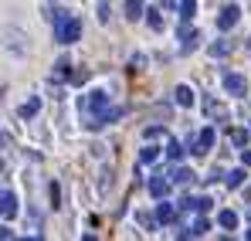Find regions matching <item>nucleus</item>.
<instances>
[{"instance_id":"nucleus-1","label":"nucleus","mask_w":251,"mask_h":241,"mask_svg":"<svg viewBox=\"0 0 251 241\" xmlns=\"http://www.w3.org/2000/svg\"><path fill=\"white\" fill-rule=\"evenodd\" d=\"M85 109L92 112V116H88V129H102L105 122H116L123 116V109H109V95H105V92H88Z\"/></svg>"},{"instance_id":"nucleus-2","label":"nucleus","mask_w":251,"mask_h":241,"mask_svg":"<svg viewBox=\"0 0 251 241\" xmlns=\"http://www.w3.org/2000/svg\"><path fill=\"white\" fill-rule=\"evenodd\" d=\"M51 24H54V41L58 44H75L82 38V21L72 17L68 10H54L51 14Z\"/></svg>"},{"instance_id":"nucleus-3","label":"nucleus","mask_w":251,"mask_h":241,"mask_svg":"<svg viewBox=\"0 0 251 241\" xmlns=\"http://www.w3.org/2000/svg\"><path fill=\"white\" fill-rule=\"evenodd\" d=\"M224 92L227 95H248V79L245 75H238V72H224Z\"/></svg>"},{"instance_id":"nucleus-4","label":"nucleus","mask_w":251,"mask_h":241,"mask_svg":"<svg viewBox=\"0 0 251 241\" xmlns=\"http://www.w3.org/2000/svg\"><path fill=\"white\" fill-rule=\"evenodd\" d=\"M214 143H217V129L207 126V129H201V136L194 139V153H207V150H214Z\"/></svg>"},{"instance_id":"nucleus-5","label":"nucleus","mask_w":251,"mask_h":241,"mask_svg":"<svg viewBox=\"0 0 251 241\" xmlns=\"http://www.w3.org/2000/svg\"><path fill=\"white\" fill-rule=\"evenodd\" d=\"M238 17H241V10H238L234 3H227V7L217 14V27H221V31H231V27L238 24Z\"/></svg>"},{"instance_id":"nucleus-6","label":"nucleus","mask_w":251,"mask_h":241,"mask_svg":"<svg viewBox=\"0 0 251 241\" xmlns=\"http://www.w3.org/2000/svg\"><path fill=\"white\" fill-rule=\"evenodd\" d=\"M150 194L156 197V201H163L170 194V180H167V173H153L150 177Z\"/></svg>"},{"instance_id":"nucleus-7","label":"nucleus","mask_w":251,"mask_h":241,"mask_svg":"<svg viewBox=\"0 0 251 241\" xmlns=\"http://www.w3.org/2000/svg\"><path fill=\"white\" fill-rule=\"evenodd\" d=\"M14 214H17V197L10 190H3L0 194V217H14Z\"/></svg>"},{"instance_id":"nucleus-8","label":"nucleus","mask_w":251,"mask_h":241,"mask_svg":"<svg viewBox=\"0 0 251 241\" xmlns=\"http://www.w3.org/2000/svg\"><path fill=\"white\" fill-rule=\"evenodd\" d=\"M197 41H201L197 31H187V27H183V31H180V54H190V51L197 48Z\"/></svg>"},{"instance_id":"nucleus-9","label":"nucleus","mask_w":251,"mask_h":241,"mask_svg":"<svg viewBox=\"0 0 251 241\" xmlns=\"http://www.w3.org/2000/svg\"><path fill=\"white\" fill-rule=\"evenodd\" d=\"M156 221H160V224H173V221H176V207L167 204V197H163V204H156Z\"/></svg>"},{"instance_id":"nucleus-10","label":"nucleus","mask_w":251,"mask_h":241,"mask_svg":"<svg viewBox=\"0 0 251 241\" xmlns=\"http://www.w3.org/2000/svg\"><path fill=\"white\" fill-rule=\"evenodd\" d=\"M167 177H170V184H190L197 173H194V170H187V166H176V170H170Z\"/></svg>"},{"instance_id":"nucleus-11","label":"nucleus","mask_w":251,"mask_h":241,"mask_svg":"<svg viewBox=\"0 0 251 241\" xmlns=\"http://www.w3.org/2000/svg\"><path fill=\"white\" fill-rule=\"evenodd\" d=\"M245 177H248V173H245V166H238V170H231V173H224V184H227L231 190H238V187L245 184Z\"/></svg>"},{"instance_id":"nucleus-12","label":"nucleus","mask_w":251,"mask_h":241,"mask_svg":"<svg viewBox=\"0 0 251 241\" xmlns=\"http://www.w3.org/2000/svg\"><path fill=\"white\" fill-rule=\"evenodd\" d=\"M143 14H146V3L143 0H126V17L129 21H139Z\"/></svg>"},{"instance_id":"nucleus-13","label":"nucleus","mask_w":251,"mask_h":241,"mask_svg":"<svg viewBox=\"0 0 251 241\" xmlns=\"http://www.w3.org/2000/svg\"><path fill=\"white\" fill-rule=\"evenodd\" d=\"M176 106H194V88L190 85H176Z\"/></svg>"},{"instance_id":"nucleus-14","label":"nucleus","mask_w":251,"mask_h":241,"mask_svg":"<svg viewBox=\"0 0 251 241\" xmlns=\"http://www.w3.org/2000/svg\"><path fill=\"white\" fill-rule=\"evenodd\" d=\"M38 109H41V99H27V102L21 106V119H34Z\"/></svg>"},{"instance_id":"nucleus-15","label":"nucleus","mask_w":251,"mask_h":241,"mask_svg":"<svg viewBox=\"0 0 251 241\" xmlns=\"http://www.w3.org/2000/svg\"><path fill=\"white\" fill-rule=\"evenodd\" d=\"M217 224L227 228V231H234V228H238V214H234V211H221V214H217Z\"/></svg>"},{"instance_id":"nucleus-16","label":"nucleus","mask_w":251,"mask_h":241,"mask_svg":"<svg viewBox=\"0 0 251 241\" xmlns=\"http://www.w3.org/2000/svg\"><path fill=\"white\" fill-rule=\"evenodd\" d=\"M194 14H197V3H194V0H183V3H180V21L187 24V21H194Z\"/></svg>"},{"instance_id":"nucleus-17","label":"nucleus","mask_w":251,"mask_h":241,"mask_svg":"<svg viewBox=\"0 0 251 241\" xmlns=\"http://www.w3.org/2000/svg\"><path fill=\"white\" fill-rule=\"evenodd\" d=\"M204 109H207V116H217V119H227V109H224V106H217L214 99H207V102H204Z\"/></svg>"},{"instance_id":"nucleus-18","label":"nucleus","mask_w":251,"mask_h":241,"mask_svg":"<svg viewBox=\"0 0 251 241\" xmlns=\"http://www.w3.org/2000/svg\"><path fill=\"white\" fill-rule=\"evenodd\" d=\"M156 157H160V146H143L139 150V163H153Z\"/></svg>"},{"instance_id":"nucleus-19","label":"nucleus","mask_w":251,"mask_h":241,"mask_svg":"<svg viewBox=\"0 0 251 241\" xmlns=\"http://www.w3.org/2000/svg\"><path fill=\"white\" fill-rule=\"evenodd\" d=\"M146 24H150L153 31H163V17H160V10H146Z\"/></svg>"},{"instance_id":"nucleus-20","label":"nucleus","mask_w":251,"mask_h":241,"mask_svg":"<svg viewBox=\"0 0 251 241\" xmlns=\"http://www.w3.org/2000/svg\"><path fill=\"white\" fill-rule=\"evenodd\" d=\"M231 143L234 146H248V129H231Z\"/></svg>"},{"instance_id":"nucleus-21","label":"nucleus","mask_w":251,"mask_h":241,"mask_svg":"<svg viewBox=\"0 0 251 241\" xmlns=\"http://www.w3.org/2000/svg\"><path fill=\"white\" fill-rule=\"evenodd\" d=\"M167 157H170V160H180V157H183V143L170 139V146H167Z\"/></svg>"},{"instance_id":"nucleus-22","label":"nucleus","mask_w":251,"mask_h":241,"mask_svg":"<svg viewBox=\"0 0 251 241\" xmlns=\"http://www.w3.org/2000/svg\"><path fill=\"white\" fill-rule=\"evenodd\" d=\"M227 51H231V44H227V41H217V44H210V54H214V58H221V54H227Z\"/></svg>"},{"instance_id":"nucleus-23","label":"nucleus","mask_w":251,"mask_h":241,"mask_svg":"<svg viewBox=\"0 0 251 241\" xmlns=\"http://www.w3.org/2000/svg\"><path fill=\"white\" fill-rule=\"evenodd\" d=\"M210 207H214V201H210V197H197V207H194V211H201V214H207Z\"/></svg>"},{"instance_id":"nucleus-24","label":"nucleus","mask_w":251,"mask_h":241,"mask_svg":"<svg viewBox=\"0 0 251 241\" xmlns=\"http://www.w3.org/2000/svg\"><path fill=\"white\" fill-rule=\"evenodd\" d=\"M72 81H75V85L88 81V68H78V72H72Z\"/></svg>"},{"instance_id":"nucleus-25","label":"nucleus","mask_w":251,"mask_h":241,"mask_svg":"<svg viewBox=\"0 0 251 241\" xmlns=\"http://www.w3.org/2000/svg\"><path fill=\"white\" fill-rule=\"evenodd\" d=\"M54 75H58V79H65V75H68V61H65V58L54 65Z\"/></svg>"},{"instance_id":"nucleus-26","label":"nucleus","mask_w":251,"mask_h":241,"mask_svg":"<svg viewBox=\"0 0 251 241\" xmlns=\"http://www.w3.org/2000/svg\"><path fill=\"white\" fill-rule=\"evenodd\" d=\"M160 133H163V126H150V129H146V139H156Z\"/></svg>"},{"instance_id":"nucleus-27","label":"nucleus","mask_w":251,"mask_h":241,"mask_svg":"<svg viewBox=\"0 0 251 241\" xmlns=\"http://www.w3.org/2000/svg\"><path fill=\"white\" fill-rule=\"evenodd\" d=\"M241 160H245V166H251V150H245V146H241Z\"/></svg>"},{"instance_id":"nucleus-28","label":"nucleus","mask_w":251,"mask_h":241,"mask_svg":"<svg viewBox=\"0 0 251 241\" xmlns=\"http://www.w3.org/2000/svg\"><path fill=\"white\" fill-rule=\"evenodd\" d=\"M0 238H14V231H10L7 224H0Z\"/></svg>"},{"instance_id":"nucleus-29","label":"nucleus","mask_w":251,"mask_h":241,"mask_svg":"<svg viewBox=\"0 0 251 241\" xmlns=\"http://www.w3.org/2000/svg\"><path fill=\"white\" fill-rule=\"evenodd\" d=\"M248 238H251V231H248Z\"/></svg>"}]
</instances>
